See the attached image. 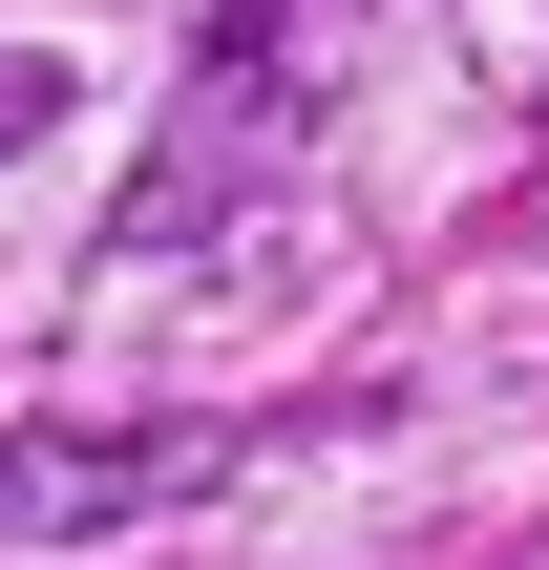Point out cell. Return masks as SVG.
<instances>
[{
  "label": "cell",
  "mask_w": 549,
  "mask_h": 570,
  "mask_svg": "<svg viewBox=\"0 0 549 570\" xmlns=\"http://www.w3.org/2000/svg\"><path fill=\"white\" fill-rule=\"evenodd\" d=\"M296 85H317V63H296V0H233V42H212V85H190V148H169V169L127 190V254L212 233V212H233V190H254V169L296 148Z\"/></svg>",
  "instance_id": "cell-1"
},
{
  "label": "cell",
  "mask_w": 549,
  "mask_h": 570,
  "mask_svg": "<svg viewBox=\"0 0 549 570\" xmlns=\"http://www.w3.org/2000/svg\"><path fill=\"white\" fill-rule=\"evenodd\" d=\"M21 127H42V63H0V148H21Z\"/></svg>",
  "instance_id": "cell-2"
}]
</instances>
